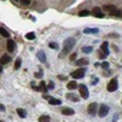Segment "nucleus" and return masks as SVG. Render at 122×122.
<instances>
[{
	"label": "nucleus",
	"instance_id": "a211bd4d",
	"mask_svg": "<svg viewBox=\"0 0 122 122\" xmlns=\"http://www.w3.org/2000/svg\"><path fill=\"white\" fill-rule=\"evenodd\" d=\"M76 63L78 66H85V65H88V60L87 59H81V60H78Z\"/></svg>",
	"mask_w": 122,
	"mask_h": 122
},
{
	"label": "nucleus",
	"instance_id": "6e6552de",
	"mask_svg": "<svg viewBox=\"0 0 122 122\" xmlns=\"http://www.w3.org/2000/svg\"><path fill=\"white\" fill-rule=\"evenodd\" d=\"M97 109H98L97 103H92V104H89V106H88V114H89V115H95Z\"/></svg>",
	"mask_w": 122,
	"mask_h": 122
},
{
	"label": "nucleus",
	"instance_id": "2f4dec72",
	"mask_svg": "<svg viewBox=\"0 0 122 122\" xmlns=\"http://www.w3.org/2000/svg\"><path fill=\"white\" fill-rule=\"evenodd\" d=\"M76 57H77V54H72V55H71V57H70V59H71V60H75Z\"/></svg>",
	"mask_w": 122,
	"mask_h": 122
},
{
	"label": "nucleus",
	"instance_id": "412c9836",
	"mask_svg": "<svg viewBox=\"0 0 122 122\" xmlns=\"http://www.w3.org/2000/svg\"><path fill=\"white\" fill-rule=\"evenodd\" d=\"M89 13H90V12H89L88 10H82L80 13H78V15H80L81 17H84V16L87 17V16H89Z\"/></svg>",
	"mask_w": 122,
	"mask_h": 122
},
{
	"label": "nucleus",
	"instance_id": "c9c22d12",
	"mask_svg": "<svg viewBox=\"0 0 122 122\" xmlns=\"http://www.w3.org/2000/svg\"><path fill=\"white\" fill-rule=\"evenodd\" d=\"M49 88H50V89L54 88V83H49Z\"/></svg>",
	"mask_w": 122,
	"mask_h": 122
},
{
	"label": "nucleus",
	"instance_id": "f257e3e1",
	"mask_svg": "<svg viewBox=\"0 0 122 122\" xmlns=\"http://www.w3.org/2000/svg\"><path fill=\"white\" fill-rule=\"evenodd\" d=\"M75 44H76L75 38H72V37L67 38L65 42H63V54H68V51L75 46Z\"/></svg>",
	"mask_w": 122,
	"mask_h": 122
},
{
	"label": "nucleus",
	"instance_id": "4be33fe9",
	"mask_svg": "<svg viewBox=\"0 0 122 122\" xmlns=\"http://www.w3.org/2000/svg\"><path fill=\"white\" fill-rule=\"evenodd\" d=\"M107 48H109V43H107V42H104L103 44H101V49H100V50H101V51H106V50H109Z\"/></svg>",
	"mask_w": 122,
	"mask_h": 122
},
{
	"label": "nucleus",
	"instance_id": "ddd939ff",
	"mask_svg": "<svg viewBox=\"0 0 122 122\" xmlns=\"http://www.w3.org/2000/svg\"><path fill=\"white\" fill-rule=\"evenodd\" d=\"M61 100L60 99H56V98H49V104L51 105H61Z\"/></svg>",
	"mask_w": 122,
	"mask_h": 122
},
{
	"label": "nucleus",
	"instance_id": "0eeeda50",
	"mask_svg": "<svg viewBox=\"0 0 122 122\" xmlns=\"http://www.w3.org/2000/svg\"><path fill=\"white\" fill-rule=\"evenodd\" d=\"M15 40L12 39H9L8 42H6V48H8V51L10 53H13V50H15Z\"/></svg>",
	"mask_w": 122,
	"mask_h": 122
},
{
	"label": "nucleus",
	"instance_id": "dca6fc26",
	"mask_svg": "<svg viewBox=\"0 0 122 122\" xmlns=\"http://www.w3.org/2000/svg\"><path fill=\"white\" fill-rule=\"evenodd\" d=\"M98 32H99L98 28H85L84 29L85 34H92V33H98Z\"/></svg>",
	"mask_w": 122,
	"mask_h": 122
},
{
	"label": "nucleus",
	"instance_id": "cd10ccee",
	"mask_svg": "<svg viewBox=\"0 0 122 122\" xmlns=\"http://www.w3.org/2000/svg\"><path fill=\"white\" fill-rule=\"evenodd\" d=\"M101 67H103V68H107V67H109V62H107V61L101 62Z\"/></svg>",
	"mask_w": 122,
	"mask_h": 122
},
{
	"label": "nucleus",
	"instance_id": "bb28decb",
	"mask_svg": "<svg viewBox=\"0 0 122 122\" xmlns=\"http://www.w3.org/2000/svg\"><path fill=\"white\" fill-rule=\"evenodd\" d=\"M21 67V59L18 57V59L16 60V62H15V68L17 70V68H20Z\"/></svg>",
	"mask_w": 122,
	"mask_h": 122
},
{
	"label": "nucleus",
	"instance_id": "c756f323",
	"mask_svg": "<svg viewBox=\"0 0 122 122\" xmlns=\"http://www.w3.org/2000/svg\"><path fill=\"white\" fill-rule=\"evenodd\" d=\"M59 80H62V81H67V77H66V76H62V75H60V76H59Z\"/></svg>",
	"mask_w": 122,
	"mask_h": 122
},
{
	"label": "nucleus",
	"instance_id": "a878e982",
	"mask_svg": "<svg viewBox=\"0 0 122 122\" xmlns=\"http://www.w3.org/2000/svg\"><path fill=\"white\" fill-rule=\"evenodd\" d=\"M98 56L100 57V59H105V57H106L105 53H104V51H101V50H99V51H98Z\"/></svg>",
	"mask_w": 122,
	"mask_h": 122
},
{
	"label": "nucleus",
	"instance_id": "f8f14e48",
	"mask_svg": "<svg viewBox=\"0 0 122 122\" xmlns=\"http://www.w3.org/2000/svg\"><path fill=\"white\" fill-rule=\"evenodd\" d=\"M61 112H62L63 115H68V116H71V115H73V114H75V110H73V109H71V107H63Z\"/></svg>",
	"mask_w": 122,
	"mask_h": 122
},
{
	"label": "nucleus",
	"instance_id": "b1692460",
	"mask_svg": "<svg viewBox=\"0 0 122 122\" xmlns=\"http://www.w3.org/2000/svg\"><path fill=\"white\" fill-rule=\"evenodd\" d=\"M49 116H45V115H43V116L39 117V122H49Z\"/></svg>",
	"mask_w": 122,
	"mask_h": 122
},
{
	"label": "nucleus",
	"instance_id": "5701e85b",
	"mask_svg": "<svg viewBox=\"0 0 122 122\" xmlns=\"http://www.w3.org/2000/svg\"><path fill=\"white\" fill-rule=\"evenodd\" d=\"M82 51L83 53H92L93 51V48L92 46H83L82 48Z\"/></svg>",
	"mask_w": 122,
	"mask_h": 122
},
{
	"label": "nucleus",
	"instance_id": "1a4fd4ad",
	"mask_svg": "<svg viewBox=\"0 0 122 122\" xmlns=\"http://www.w3.org/2000/svg\"><path fill=\"white\" fill-rule=\"evenodd\" d=\"M93 15H94L95 17H98V18H103L105 16L101 12V10H100V8H94V10H93Z\"/></svg>",
	"mask_w": 122,
	"mask_h": 122
},
{
	"label": "nucleus",
	"instance_id": "9d476101",
	"mask_svg": "<svg viewBox=\"0 0 122 122\" xmlns=\"http://www.w3.org/2000/svg\"><path fill=\"white\" fill-rule=\"evenodd\" d=\"M66 98H67L68 100H71V101H73V103L80 101V98H78V95L72 94V93H68V94H66Z\"/></svg>",
	"mask_w": 122,
	"mask_h": 122
},
{
	"label": "nucleus",
	"instance_id": "f3484780",
	"mask_svg": "<svg viewBox=\"0 0 122 122\" xmlns=\"http://www.w3.org/2000/svg\"><path fill=\"white\" fill-rule=\"evenodd\" d=\"M0 34H1L3 37H5V38H8L9 35H10V33H9L8 31H6L4 27H0Z\"/></svg>",
	"mask_w": 122,
	"mask_h": 122
},
{
	"label": "nucleus",
	"instance_id": "7c9ffc66",
	"mask_svg": "<svg viewBox=\"0 0 122 122\" xmlns=\"http://www.w3.org/2000/svg\"><path fill=\"white\" fill-rule=\"evenodd\" d=\"M34 76H35V77H37V78H40V77L43 76V72H38V73H37V72H35V73H34Z\"/></svg>",
	"mask_w": 122,
	"mask_h": 122
},
{
	"label": "nucleus",
	"instance_id": "393cba45",
	"mask_svg": "<svg viewBox=\"0 0 122 122\" xmlns=\"http://www.w3.org/2000/svg\"><path fill=\"white\" fill-rule=\"evenodd\" d=\"M49 46L51 49H55V50L59 49V44H57V43H49Z\"/></svg>",
	"mask_w": 122,
	"mask_h": 122
},
{
	"label": "nucleus",
	"instance_id": "c85d7f7f",
	"mask_svg": "<svg viewBox=\"0 0 122 122\" xmlns=\"http://www.w3.org/2000/svg\"><path fill=\"white\" fill-rule=\"evenodd\" d=\"M21 3H22L23 5H28L31 3V0H21Z\"/></svg>",
	"mask_w": 122,
	"mask_h": 122
},
{
	"label": "nucleus",
	"instance_id": "6ab92c4d",
	"mask_svg": "<svg viewBox=\"0 0 122 122\" xmlns=\"http://www.w3.org/2000/svg\"><path fill=\"white\" fill-rule=\"evenodd\" d=\"M25 37H26V39H28V40H33V39L35 38V34H34V32H29V33H27Z\"/></svg>",
	"mask_w": 122,
	"mask_h": 122
},
{
	"label": "nucleus",
	"instance_id": "7ed1b4c3",
	"mask_svg": "<svg viewBox=\"0 0 122 122\" xmlns=\"http://www.w3.org/2000/svg\"><path fill=\"white\" fill-rule=\"evenodd\" d=\"M80 93H81V97L83 98V99H88V97H89V92H88V88H87V85L85 84H81L80 87Z\"/></svg>",
	"mask_w": 122,
	"mask_h": 122
},
{
	"label": "nucleus",
	"instance_id": "39448f33",
	"mask_svg": "<svg viewBox=\"0 0 122 122\" xmlns=\"http://www.w3.org/2000/svg\"><path fill=\"white\" fill-rule=\"evenodd\" d=\"M99 116L100 117H105L107 114H109V106L105 105V104H101L100 105V109H99Z\"/></svg>",
	"mask_w": 122,
	"mask_h": 122
},
{
	"label": "nucleus",
	"instance_id": "4468645a",
	"mask_svg": "<svg viewBox=\"0 0 122 122\" xmlns=\"http://www.w3.org/2000/svg\"><path fill=\"white\" fill-rule=\"evenodd\" d=\"M37 57H38L42 62H46V57H45L44 51H38V53H37Z\"/></svg>",
	"mask_w": 122,
	"mask_h": 122
},
{
	"label": "nucleus",
	"instance_id": "473e14b6",
	"mask_svg": "<svg viewBox=\"0 0 122 122\" xmlns=\"http://www.w3.org/2000/svg\"><path fill=\"white\" fill-rule=\"evenodd\" d=\"M0 111H5V106L0 104Z\"/></svg>",
	"mask_w": 122,
	"mask_h": 122
},
{
	"label": "nucleus",
	"instance_id": "9b49d317",
	"mask_svg": "<svg viewBox=\"0 0 122 122\" xmlns=\"http://www.w3.org/2000/svg\"><path fill=\"white\" fill-rule=\"evenodd\" d=\"M10 61H11V57H10V56H8V54H5V55H3L1 57H0V63H1V65L9 63Z\"/></svg>",
	"mask_w": 122,
	"mask_h": 122
},
{
	"label": "nucleus",
	"instance_id": "e433bc0d",
	"mask_svg": "<svg viewBox=\"0 0 122 122\" xmlns=\"http://www.w3.org/2000/svg\"><path fill=\"white\" fill-rule=\"evenodd\" d=\"M1 71H3V68H1V65H0V73H1Z\"/></svg>",
	"mask_w": 122,
	"mask_h": 122
},
{
	"label": "nucleus",
	"instance_id": "20e7f679",
	"mask_svg": "<svg viewBox=\"0 0 122 122\" xmlns=\"http://www.w3.org/2000/svg\"><path fill=\"white\" fill-rule=\"evenodd\" d=\"M84 73H85V70H84V68H80V70L73 71V72L71 73V76H72L75 80H80V78H83Z\"/></svg>",
	"mask_w": 122,
	"mask_h": 122
},
{
	"label": "nucleus",
	"instance_id": "f03ea898",
	"mask_svg": "<svg viewBox=\"0 0 122 122\" xmlns=\"http://www.w3.org/2000/svg\"><path fill=\"white\" fill-rule=\"evenodd\" d=\"M117 88H118V82H117L116 78H114V80H111L109 82V84H107V90H109L110 93H112V92L116 90Z\"/></svg>",
	"mask_w": 122,
	"mask_h": 122
},
{
	"label": "nucleus",
	"instance_id": "423d86ee",
	"mask_svg": "<svg viewBox=\"0 0 122 122\" xmlns=\"http://www.w3.org/2000/svg\"><path fill=\"white\" fill-rule=\"evenodd\" d=\"M104 10H105V11H111L112 15H116V16L120 15V12L116 10V8H115L114 5H105V6H104Z\"/></svg>",
	"mask_w": 122,
	"mask_h": 122
},
{
	"label": "nucleus",
	"instance_id": "4c0bfd02",
	"mask_svg": "<svg viewBox=\"0 0 122 122\" xmlns=\"http://www.w3.org/2000/svg\"><path fill=\"white\" fill-rule=\"evenodd\" d=\"M0 122H1V121H0Z\"/></svg>",
	"mask_w": 122,
	"mask_h": 122
},
{
	"label": "nucleus",
	"instance_id": "f704fd0d",
	"mask_svg": "<svg viewBox=\"0 0 122 122\" xmlns=\"http://www.w3.org/2000/svg\"><path fill=\"white\" fill-rule=\"evenodd\" d=\"M117 117H118L117 115H115V116H114V120H112V121H114V122H116V121H117Z\"/></svg>",
	"mask_w": 122,
	"mask_h": 122
},
{
	"label": "nucleus",
	"instance_id": "aec40b11",
	"mask_svg": "<svg viewBox=\"0 0 122 122\" xmlns=\"http://www.w3.org/2000/svg\"><path fill=\"white\" fill-rule=\"evenodd\" d=\"M16 111H17V114H18V116H20V117H22V118H25V117H26V111H25L23 109H17Z\"/></svg>",
	"mask_w": 122,
	"mask_h": 122
},
{
	"label": "nucleus",
	"instance_id": "2eb2a0df",
	"mask_svg": "<svg viewBox=\"0 0 122 122\" xmlns=\"http://www.w3.org/2000/svg\"><path fill=\"white\" fill-rule=\"evenodd\" d=\"M78 87V84H77V82L76 81H71V82H68L67 83V88L68 89H71V90H72V89H76Z\"/></svg>",
	"mask_w": 122,
	"mask_h": 122
},
{
	"label": "nucleus",
	"instance_id": "72a5a7b5",
	"mask_svg": "<svg viewBox=\"0 0 122 122\" xmlns=\"http://www.w3.org/2000/svg\"><path fill=\"white\" fill-rule=\"evenodd\" d=\"M98 82H99V80H98V78H95V80H93V82H92V83H93V84H97Z\"/></svg>",
	"mask_w": 122,
	"mask_h": 122
}]
</instances>
